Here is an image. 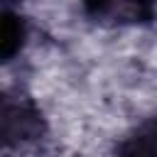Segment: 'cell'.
I'll list each match as a JSON object with an SVG mask.
<instances>
[{
  "instance_id": "cell-3",
  "label": "cell",
  "mask_w": 157,
  "mask_h": 157,
  "mask_svg": "<svg viewBox=\"0 0 157 157\" xmlns=\"http://www.w3.org/2000/svg\"><path fill=\"white\" fill-rule=\"evenodd\" d=\"M118 157H157V118L140 123L118 147Z\"/></svg>"
},
{
  "instance_id": "cell-2",
  "label": "cell",
  "mask_w": 157,
  "mask_h": 157,
  "mask_svg": "<svg viewBox=\"0 0 157 157\" xmlns=\"http://www.w3.org/2000/svg\"><path fill=\"white\" fill-rule=\"evenodd\" d=\"M39 130V118L29 105L22 103H5V113H2V135H5V145H20L27 142L37 135Z\"/></svg>"
},
{
  "instance_id": "cell-5",
  "label": "cell",
  "mask_w": 157,
  "mask_h": 157,
  "mask_svg": "<svg viewBox=\"0 0 157 157\" xmlns=\"http://www.w3.org/2000/svg\"><path fill=\"white\" fill-rule=\"evenodd\" d=\"M7 2H12V0H7Z\"/></svg>"
},
{
  "instance_id": "cell-1",
  "label": "cell",
  "mask_w": 157,
  "mask_h": 157,
  "mask_svg": "<svg viewBox=\"0 0 157 157\" xmlns=\"http://www.w3.org/2000/svg\"><path fill=\"white\" fill-rule=\"evenodd\" d=\"M157 0H86V10L98 22L132 25L152 15Z\"/></svg>"
},
{
  "instance_id": "cell-4",
  "label": "cell",
  "mask_w": 157,
  "mask_h": 157,
  "mask_svg": "<svg viewBox=\"0 0 157 157\" xmlns=\"http://www.w3.org/2000/svg\"><path fill=\"white\" fill-rule=\"evenodd\" d=\"M22 37H25V27H22L20 17L7 15L5 22H2V56H5V59H10V56L20 49Z\"/></svg>"
}]
</instances>
